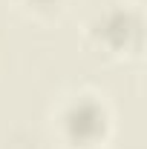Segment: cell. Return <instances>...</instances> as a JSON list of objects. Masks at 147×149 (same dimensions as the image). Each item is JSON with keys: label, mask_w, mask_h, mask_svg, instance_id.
I'll return each instance as SVG.
<instances>
[{"label": "cell", "mask_w": 147, "mask_h": 149, "mask_svg": "<svg viewBox=\"0 0 147 149\" xmlns=\"http://www.w3.org/2000/svg\"><path fill=\"white\" fill-rule=\"evenodd\" d=\"M84 37L95 55L110 60H133L144 46V15L130 3H107L84 23Z\"/></svg>", "instance_id": "cell-2"}, {"label": "cell", "mask_w": 147, "mask_h": 149, "mask_svg": "<svg viewBox=\"0 0 147 149\" xmlns=\"http://www.w3.org/2000/svg\"><path fill=\"white\" fill-rule=\"evenodd\" d=\"M26 15H32L37 20H55L66 12L69 0H15Z\"/></svg>", "instance_id": "cell-3"}, {"label": "cell", "mask_w": 147, "mask_h": 149, "mask_svg": "<svg viewBox=\"0 0 147 149\" xmlns=\"http://www.w3.org/2000/svg\"><path fill=\"white\" fill-rule=\"evenodd\" d=\"M52 132L66 149H104L112 135V109L98 92H72L55 106Z\"/></svg>", "instance_id": "cell-1"}]
</instances>
